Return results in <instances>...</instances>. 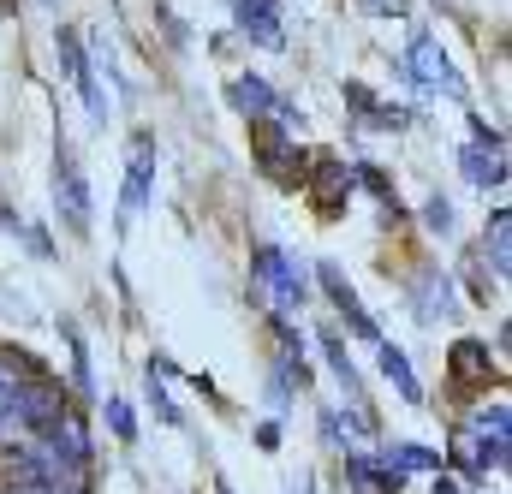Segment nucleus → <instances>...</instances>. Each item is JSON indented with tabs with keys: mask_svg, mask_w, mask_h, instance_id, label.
<instances>
[{
	"mask_svg": "<svg viewBox=\"0 0 512 494\" xmlns=\"http://www.w3.org/2000/svg\"><path fill=\"white\" fill-rule=\"evenodd\" d=\"M411 304H417V316H423V322H453V310H459L453 280H447V274H435V268H423V274L411 280Z\"/></svg>",
	"mask_w": 512,
	"mask_h": 494,
	"instance_id": "nucleus-11",
	"label": "nucleus"
},
{
	"mask_svg": "<svg viewBox=\"0 0 512 494\" xmlns=\"http://www.w3.org/2000/svg\"><path fill=\"white\" fill-rule=\"evenodd\" d=\"M382 375L393 381V393H399L405 405H423V387H417V375H411V358H405L399 346H387V340H382Z\"/></svg>",
	"mask_w": 512,
	"mask_h": 494,
	"instance_id": "nucleus-15",
	"label": "nucleus"
},
{
	"mask_svg": "<svg viewBox=\"0 0 512 494\" xmlns=\"http://www.w3.org/2000/svg\"><path fill=\"white\" fill-rule=\"evenodd\" d=\"M108 429H114L120 441H131V435H137V423H131V405H126V399H108Z\"/></svg>",
	"mask_w": 512,
	"mask_h": 494,
	"instance_id": "nucleus-21",
	"label": "nucleus"
},
{
	"mask_svg": "<svg viewBox=\"0 0 512 494\" xmlns=\"http://www.w3.org/2000/svg\"><path fill=\"white\" fill-rule=\"evenodd\" d=\"M346 102H352V108H358L364 120H376V125H393V131L405 125V108H382V102H376V96H370L364 84H346Z\"/></svg>",
	"mask_w": 512,
	"mask_h": 494,
	"instance_id": "nucleus-16",
	"label": "nucleus"
},
{
	"mask_svg": "<svg viewBox=\"0 0 512 494\" xmlns=\"http://www.w3.org/2000/svg\"><path fill=\"white\" fill-rule=\"evenodd\" d=\"M459 167H465V179L477 185V191H489V185H501L507 179V155H501V137L489 131V125L477 120V143L459 155Z\"/></svg>",
	"mask_w": 512,
	"mask_h": 494,
	"instance_id": "nucleus-10",
	"label": "nucleus"
},
{
	"mask_svg": "<svg viewBox=\"0 0 512 494\" xmlns=\"http://www.w3.org/2000/svg\"><path fill=\"white\" fill-rule=\"evenodd\" d=\"M66 328V346H72V381H78V393H90V358H84V340L72 334V322H60Z\"/></svg>",
	"mask_w": 512,
	"mask_h": 494,
	"instance_id": "nucleus-20",
	"label": "nucleus"
},
{
	"mask_svg": "<svg viewBox=\"0 0 512 494\" xmlns=\"http://www.w3.org/2000/svg\"><path fill=\"white\" fill-rule=\"evenodd\" d=\"M316 274H322V292L334 298V310L346 316V328H352L358 340H376V346H382V328H376V316L364 310V298H358V286H352V280H346V274H340L334 262H322Z\"/></svg>",
	"mask_w": 512,
	"mask_h": 494,
	"instance_id": "nucleus-8",
	"label": "nucleus"
},
{
	"mask_svg": "<svg viewBox=\"0 0 512 494\" xmlns=\"http://www.w3.org/2000/svg\"><path fill=\"white\" fill-rule=\"evenodd\" d=\"M304 292H310V280H304V262L292 256L286 245H274V239H262L251 256V298L274 316V322H286L298 304H304Z\"/></svg>",
	"mask_w": 512,
	"mask_h": 494,
	"instance_id": "nucleus-1",
	"label": "nucleus"
},
{
	"mask_svg": "<svg viewBox=\"0 0 512 494\" xmlns=\"http://www.w3.org/2000/svg\"><path fill=\"white\" fill-rule=\"evenodd\" d=\"M54 42H60V72H66V78H72V90L84 96L90 120H108V102H102V90H96V72H90V54H84V36L66 24Z\"/></svg>",
	"mask_w": 512,
	"mask_h": 494,
	"instance_id": "nucleus-7",
	"label": "nucleus"
},
{
	"mask_svg": "<svg viewBox=\"0 0 512 494\" xmlns=\"http://www.w3.org/2000/svg\"><path fill=\"white\" fill-rule=\"evenodd\" d=\"M215 494H233V489H227V483H215Z\"/></svg>",
	"mask_w": 512,
	"mask_h": 494,
	"instance_id": "nucleus-25",
	"label": "nucleus"
},
{
	"mask_svg": "<svg viewBox=\"0 0 512 494\" xmlns=\"http://www.w3.org/2000/svg\"><path fill=\"white\" fill-rule=\"evenodd\" d=\"M435 494H459V483L453 477H435Z\"/></svg>",
	"mask_w": 512,
	"mask_h": 494,
	"instance_id": "nucleus-23",
	"label": "nucleus"
},
{
	"mask_svg": "<svg viewBox=\"0 0 512 494\" xmlns=\"http://www.w3.org/2000/svg\"><path fill=\"white\" fill-rule=\"evenodd\" d=\"M54 209H60V227L66 233H90V221H96V203H90V179H84V167H78V155L60 143L54 149Z\"/></svg>",
	"mask_w": 512,
	"mask_h": 494,
	"instance_id": "nucleus-3",
	"label": "nucleus"
},
{
	"mask_svg": "<svg viewBox=\"0 0 512 494\" xmlns=\"http://www.w3.org/2000/svg\"><path fill=\"white\" fill-rule=\"evenodd\" d=\"M292 494H316V483H310V477H298V483H292Z\"/></svg>",
	"mask_w": 512,
	"mask_h": 494,
	"instance_id": "nucleus-24",
	"label": "nucleus"
},
{
	"mask_svg": "<svg viewBox=\"0 0 512 494\" xmlns=\"http://www.w3.org/2000/svg\"><path fill=\"white\" fill-rule=\"evenodd\" d=\"M423 221H429V233H441V239H447V233H453V203L435 191V197L423 203Z\"/></svg>",
	"mask_w": 512,
	"mask_h": 494,
	"instance_id": "nucleus-19",
	"label": "nucleus"
},
{
	"mask_svg": "<svg viewBox=\"0 0 512 494\" xmlns=\"http://www.w3.org/2000/svg\"><path fill=\"white\" fill-rule=\"evenodd\" d=\"M12 494H18V489H12Z\"/></svg>",
	"mask_w": 512,
	"mask_h": 494,
	"instance_id": "nucleus-26",
	"label": "nucleus"
},
{
	"mask_svg": "<svg viewBox=\"0 0 512 494\" xmlns=\"http://www.w3.org/2000/svg\"><path fill=\"white\" fill-rule=\"evenodd\" d=\"M256 161L268 179L280 185H304V155H298V137L286 125H256Z\"/></svg>",
	"mask_w": 512,
	"mask_h": 494,
	"instance_id": "nucleus-6",
	"label": "nucleus"
},
{
	"mask_svg": "<svg viewBox=\"0 0 512 494\" xmlns=\"http://www.w3.org/2000/svg\"><path fill=\"white\" fill-rule=\"evenodd\" d=\"M507 209L489 215V239H483V256H495V280H507Z\"/></svg>",
	"mask_w": 512,
	"mask_h": 494,
	"instance_id": "nucleus-18",
	"label": "nucleus"
},
{
	"mask_svg": "<svg viewBox=\"0 0 512 494\" xmlns=\"http://www.w3.org/2000/svg\"><path fill=\"white\" fill-rule=\"evenodd\" d=\"M405 78L417 84V90H429V96H465V78L453 72V60H447V48L423 30V36H411L405 42Z\"/></svg>",
	"mask_w": 512,
	"mask_h": 494,
	"instance_id": "nucleus-4",
	"label": "nucleus"
},
{
	"mask_svg": "<svg viewBox=\"0 0 512 494\" xmlns=\"http://www.w3.org/2000/svg\"><path fill=\"white\" fill-rule=\"evenodd\" d=\"M364 12H393V18H405V0H364Z\"/></svg>",
	"mask_w": 512,
	"mask_h": 494,
	"instance_id": "nucleus-22",
	"label": "nucleus"
},
{
	"mask_svg": "<svg viewBox=\"0 0 512 494\" xmlns=\"http://www.w3.org/2000/svg\"><path fill=\"white\" fill-rule=\"evenodd\" d=\"M233 108H239V114H251V120H268V114H274L280 125H298V108H292V102H280V96H274V84H268V78H256V72L233 78Z\"/></svg>",
	"mask_w": 512,
	"mask_h": 494,
	"instance_id": "nucleus-9",
	"label": "nucleus"
},
{
	"mask_svg": "<svg viewBox=\"0 0 512 494\" xmlns=\"http://www.w3.org/2000/svg\"><path fill=\"white\" fill-rule=\"evenodd\" d=\"M239 30L251 36L256 48H286V30H280V0H239Z\"/></svg>",
	"mask_w": 512,
	"mask_h": 494,
	"instance_id": "nucleus-12",
	"label": "nucleus"
},
{
	"mask_svg": "<svg viewBox=\"0 0 512 494\" xmlns=\"http://www.w3.org/2000/svg\"><path fill=\"white\" fill-rule=\"evenodd\" d=\"M155 167H161V149H155V137H149V131H131V143H126V191H120V215H126V221H137V215L149 209Z\"/></svg>",
	"mask_w": 512,
	"mask_h": 494,
	"instance_id": "nucleus-5",
	"label": "nucleus"
},
{
	"mask_svg": "<svg viewBox=\"0 0 512 494\" xmlns=\"http://www.w3.org/2000/svg\"><path fill=\"white\" fill-rule=\"evenodd\" d=\"M316 185H322V191H316V203H322V215H334V209H340V197H352V179H346V173H340L334 161H322V173H316Z\"/></svg>",
	"mask_w": 512,
	"mask_h": 494,
	"instance_id": "nucleus-17",
	"label": "nucleus"
},
{
	"mask_svg": "<svg viewBox=\"0 0 512 494\" xmlns=\"http://www.w3.org/2000/svg\"><path fill=\"white\" fill-rule=\"evenodd\" d=\"M447 370H453V381H465V387H483V381H495V358H489L483 340H453L447 346Z\"/></svg>",
	"mask_w": 512,
	"mask_h": 494,
	"instance_id": "nucleus-13",
	"label": "nucleus"
},
{
	"mask_svg": "<svg viewBox=\"0 0 512 494\" xmlns=\"http://www.w3.org/2000/svg\"><path fill=\"white\" fill-rule=\"evenodd\" d=\"M382 471H393L399 483H405V471H441V459L429 453V447H411V441H393V447H382V459H376Z\"/></svg>",
	"mask_w": 512,
	"mask_h": 494,
	"instance_id": "nucleus-14",
	"label": "nucleus"
},
{
	"mask_svg": "<svg viewBox=\"0 0 512 494\" xmlns=\"http://www.w3.org/2000/svg\"><path fill=\"white\" fill-rule=\"evenodd\" d=\"M453 471H465V477L507 471V405L465 417V429L453 435Z\"/></svg>",
	"mask_w": 512,
	"mask_h": 494,
	"instance_id": "nucleus-2",
	"label": "nucleus"
}]
</instances>
